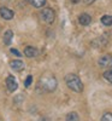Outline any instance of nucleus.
I'll return each mask as SVG.
<instances>
[{
    "mask_svg": "<svg viewBox=\"0 0 112 121\" xmlns=\"http://www.w3.org/2000/svg\"><path fill=\"white\" fill-rule=\"evenodd\" d=\"M100 21H101V23H103L104 26L110 27V26H112V16L111 15H105V16L101 17Z\"/></svg>",
    "mask_w": 112,
    "mask_h": 121,
    "instance_id": "nucleus-11",
    "label": "nucleus"
},
{
    "mask_svg": "<svg viewBox=\"0 0 112 121\" xmlns=\"http://www.w3.org/2000/svg\"><path fill=\"white\" fill-rule=\"evenodd\" d=\"M80 1H81V0H71V3H74V4H77Z\"/></svg>",
    "mask_w": 112,
    "mask_h": 121,
    "instance_id": "nucleus-20",
    "label": "nucleus"
},
{
    "mask_svg": "<svg viewBox=\"0 0 112 121\" xmlns=\"http://www.w3.org/2000/svg\"><path fill=\"white\" fill-rule=\"evenodd\" d=\"M39 121H51L48 117H46V116H44V117H41V119H40Z\"/></svg>",
    "mask_w": 112,
    "mask_h": 121,
    "instance_id": "nucleus-18",
    "label": "nucleus"
},
{
    "mask_svg": "<svg viewBox=\"0 0 112 121\" xmlns=\"http://www.w3.org/2000/svg\"><path fill=\"white\" fill-rule=\"evenodd\" d=\"M40 17H41V19L45 22V23H53L54 22V18H56V13L54 11L51 7H45L41 10V12H40Z\"/></svg>",
    "mask_w": 112,
    "mask_h": 121,
    "instance_id": "nucleus-3",
    "label": "nucleus"
},
{
    "mask_svg": "<svg viewBox=\"0 0 112 121\" xmlns=\"http://www.w3.org/2000/svg\"><path fill=\"white\" fill-rule=\"evenodd\" d=\"M83 1H84L86 4H92V3H94L95 0H83Z\"/></svg>",
    "mask_w": 112,
    "mask_h": 121,
    "instance_id": "nucleus-19",
    "label": "nucleus"
},
{
    "mask_svg": "<svg viewBox=\"0 0 112 121\" xmlns=\"http://www.w3.org/2000/svg\"><path fill=\"white\" fill-rule=\"evenodd\" d=\"M66 121H80V117H78L77 113L71 112L66 115Z\"/></svg>",
    "mask_w": 112,
    "mask_h": 121,
    "instance_id": "nucleus-12",
    "label": "nucleus"
},
{
    "mask_svg": "<svg viewBox=\"0 0 112 121\" xmlns=\"http://www.w3.org/2000/svg\"><path fill=\"white\" fill-rule=\"evenodd\" d=\"M57 87V80L53 76H45L41 78L37 82V92H51L56 90Z\"/></svg>",
    "mask_w": 112,
    "mask_h": 121,
    "instance_id": "nucleus-1",
    "label": "nucleus"
},
{
    "mask_svg": "<svg viewBox=\"0 0 112 121\" xmlns=\"http://www.w3.org/2000/svg\"><path fill=\"white\" fill-rule=\"evenodd\" d=\"M24 55L28 58H33V57H36L39 55V51H37L35 47H33V46H27L24 48Z\"/></svg>",
    "mask_w": 112,
    "mask_h": 121,
    "instance_id": "nucleus-8",
    "label": "nucleus"
},
{
    "mask_svg": "<svg viewBox=\"0 0 112 121\" xmlns=\"http://www.w3.org/2000/svg\"><path fill=\"white\" fill-rule=\"evenodd\" d=\"M30 3H32V5H33L34 7L40 9V7L45 6V4H46V0H30Z\"/></svg>",
    "mask_w": 112,
    "mask_h": 121,
    "instance_id": "nucleus-13",
    "label": "nucleus"
},
{
    "mask_svg": "<svg viewBox=\"0 0 112 121\" xmlns=\"http://www.w3.org/2000/svg\"><path fill=\"white\" fill-rule=\"evenodd\" d=\"M12 39H13V32L12 30H6L5 34H4V44L5 45H11V41H12Z\"/></svg>",
    "mask_w": 112,
    "mask_h": 121,
    "instance_id": "nucleus-10",
    "label": "nucleus"
},
{
    "mask_svg": "<svg viewBox=\"0 0 112 121\" xmlns=\"http://www.w3.org/2000/svg\"><path fill=\"white\" fill-rule=\"evenodd\" d=\"M65 82L70 90H72L74 92H82L83 91V84L81 81V79L76 74H68L65 76Z\"/></svg>",
    "mask_w": 112,
    "mask_h": 121,
    "instance_id": "nucleus-2",
    "label": "nucleus"
},
{
    "mask_svg": "<svg viewBox=\"0 0 112 121\" xmlns=\"http://www.w3.org/2000/svg\"><path fill=\"white\" fill-rule=\"evenodd\" d=\"M78 22H80L81 26H88L92 22V17L88 13H82L78 17Z\"/></svg>",
    "mask_w": 112,
    "mask_h": 121,
    "instance_id": "nucleus-9",
    "label": "nucleus"
},
{
    "mask_svg": "<svg viewBox=\"0 0 112 121\" xmlns=\"http://www.w3.org/2000/svg\"><path fill=\"white\" fill-rule=\"evenodd\" d=\"M10 51H11V53H13V55H16L17 57H22V55H21V52L18 51V50H16V48H11L10 50Z\"/></svg>",
    "mask_w": 112,
    "mask_h": 121,
    "instance_id": "nucleus-17",
    "label": "nucleus"
},
{
    "mask_svg": "<svg viewBox=\"0 0 112 121\" xmlns=\"http://www.w3.org/2000/svg\"><path fill=\"white\" fill-rule=\"evenodd\" d=\"M32 82H33V76L32 75H28L27 79H25V81H24V86L25 87H29L30 85H32Z\"/></svg>",
    "mask_w": 112,
    "mask_h": 121,
    "instance_id": "nucleus-16",
    "label": "nucleus"
},
{
    "mask_svg": "<svg viewBox=\"0 0 112 121\" xmlns=\"http://www.w3.org/2000/svg\"><path fill=\"white\" fill-rule=\"evenodd\" d=\"M6 87L10 92H15L18 87V84H17V80L15 79V76L12 75H8L6 78Z\"/></svg>",
    "mask_w": 112,
    "mask_h": 121,
    "instance_id": "nucleus-5",
    "label": "nucleus"
},
{
    "mask_svg": "<svg viewBox=\"0 0 112 121\" xmlns=\"http://www.w3.org/2000/svg\"><path fill=\"white\" fill-rule=\"evenodd\" d=\"M10 67H11L15 72H21V70L24 69V63L19 59H13L10 62Z\"/></svg>",
    "mask_w": 112,
    "mask_h": 121,
    "instance_id": "nucleus-7",
    "label": "nucleus"
},
{
    "mask_svg": "<svg viewBox=\"0 0 112 121\" xmlns=\"http://www.w3.org/2000/svg\"><path fill=\"white\" fill-rule=\"evenodd\" d=\"M98 64L101 68H111L112 67V55H104L98 60Z\"/></svg>",
    "mask_w": 112,
    "mask_h": 121,
    "instance_id": "nucleus-4",
    "label": "nucleus"
},
{
    "mask_svg": "<svg viewBox=\"0 0 112 121\" xmlns=\"http://www.w3.org/2000/svg\"><path fill=\"white\" fill-rule=\"evenodd\" d=\"M101 121H112V113H105L101 117Z\"/></svg>",
    "mask_w": 112,
    "mask_h": 121,
    "instance_id": "nucleus-15",
    "label": "nucleus"
},
{
    "mask_svg": "<svg viewBox=\"0 0 112 121\" xmlns=\"http://www.w3.org/2000/svg\"><path fill=\"white\" fill-rule=\"evenodd\" d=\"M0 16H1L4 19H7V21H8V19H12L13 18L15 12L12 11V10L5 7V6H1V7H0Z\"/></svg>",
    "mask_w": 112,
    "mask_h": 121,
    "instance_id": "nucleus-6",
    "label": "nucleus"
},
{
    "mask_svg": "<svg viewBox=\"0 0 112 121\" xmlns=\"http://www.w3.org/2000/svg\"><path fill=\"white\" fill-rule=\"evenodd\" d=\"M104 78L107 80L108 82H111V84H112V69L106 70V72L104 73Z\"/></svg>",
    "mask_w": 112,
    "mask_h": 121,
    "instance_id": "nucleus-14",
    "label": "nucleus"
}]
</instances>
